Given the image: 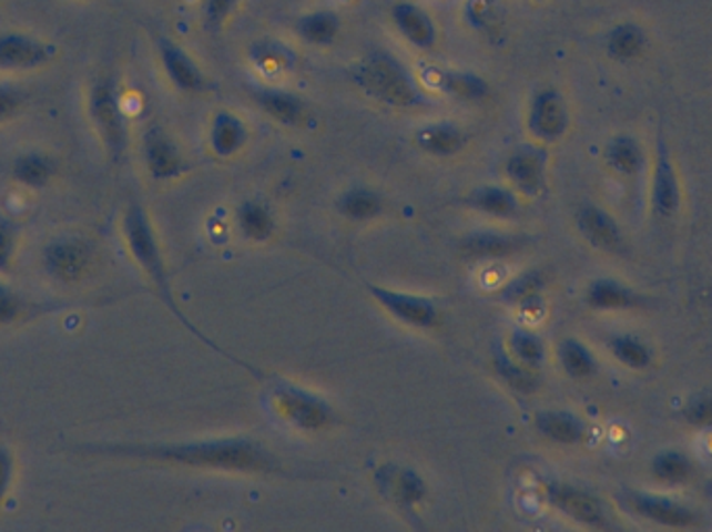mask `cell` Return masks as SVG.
Listing matches in <instances>:
<instances>
[{
  "label": "cell",
  "instance_id": "6da1fadb",
  "mask_svg": "<svg viewBox=\"0 0 712 532\" xmlns=\"http://www.w3.org/2000/svg\"><path fill=\"white\" fill-rule=\"evenodd\" d=\"M78 449L96 456L232 472H261L272 468V458L267 456V451L248 439H217L192 443H84L78 446Z\"/></svg>",
  "mask_w": 712,
  "mask_h": 532
},
{
  "label": "cell",
  "instance_id": "7a4b0ae2",
  "mask_svg": "<svg viewBox=\"0 0 712 532\" xmlns=\"http://www.w3.org/2000/svg\"><path fill=\"white\" fill-rule=\"evenodd\" d=\"M353 82L369 99L394 109H415L424 104V96L405 65L384 50L365 54L353 66Z\"/></svg>",
  "mask_w": 712,
  "mask_h": 532
},
{
  "label": "cell",
  "instance_id": "3957f363",
  "mask_svg": "<svg viewBox=\"0 0 712 532\" xmlns=\"http://www.w3.org/2000/svg\"><path fill=\"white\" fill-rule=\"evenodd\" d=\"M121 232H123V239H125V246L130 249L132 258L144 270V275L153 282L159 296L170 306L171 313L177 316L186 325L187 329L196 332V329L182 315V310L175 306V299L171 294L167 268H165V260H163V254H161V246H159V239L154 235L153 223L149 218V213L144 211L142 204L132 202L128 206L123 221H121ZM196 335H201V332H196Z\"/></svg>",
  "mask_w": 712,
  "mask_h": 532
},
{
  "label": "cell",
  "instance_id": "277c9868",
  "mask_svg": "<svg viewBox=\"0 0 712 532\" xmlns=\"http://www.w3.org/2000/svg\"><path fill=\"white\" fill-rule=\"evenodd\" d=\"M88 115L106 154L118 163L130 144V127L119 96L118 82L113 78H101L92 83L88 92Z\"/></svg>",
  "mask_w": 712,
  "mask_h": 532
},
{
  "label": "cell",
  "instance_id": "5b68a950",
  "mask_svg": "<svg viewBox=\"0 0 712 532\" xmlns=\"http://www.w3.org/2000/svg\"><path fill=\"white\" fill-rule=\"evenodd\" d=\"M96 260V249L82 235H57L42 248V266L54 282L75 285L84 282Z\"/></svg>",
  "mask_w": 712,
  "mask_h": 532
},
{
  "label": "cell",
  "instance_id": "8992f818",
  "mask_svg": "<svg viewBox=\"0 0 712 532\" xmlns=\"http://www.w3.org/2000/svg\"><path fill=\"white\" fill-rule=\"evenodd\" d=\"M142 161L154 182L175 180L186 168L182 150L171 140L170 133L159 125H151L142 133Z\"/></svg>",
  "mask_w": 712,
  "mask_h": 532
},
{
  "label": "cell",
  "instance_id": "52a82bcc",
  "mask_svg": "<svg viewBox=\"0 0 712 532\" xmlns=\"http://www.w3.org/2000/svg\"><path fill=\"white\" fill-rule=\"evenodd\" d=\"M156 54L171 85L186 94H201L208 90V78L199 63L171 38H156Z\"/></svg>",
  "mask_w": 712,
  "mask_h": 532
},
{
  "label": "cell",
  "instance_id": "ba28073f",
  "mask_svg": "<svg viewBox=\"0 0 712 532\" xmlns=\"http://www.w3.org/2000/svg\"><path fill=\"white\" fill-rule=\"evenodd\" d=\"M527 130L538 140L555 142L569 130V109L559 90H540L527 111Z\"/></svg>",
  "mask_w": 712,
  "mask_h": 532
},
{
  "label": "cell",
  "instance_id": "9c48e42d",
  "mask_svg": "<svg viewBox=\"0 0 712 532\" xmlns=\"http://www.w3.org/2000/svg\"><path fill=\"white\" fill-rule=\"evenodd\" d=\"M57 54V49L35 38L21 32L0 33V69L4 71H34L49 65Z\"/></svg>",
  "mask_w": 712,
  "mask_h": 532
},
{
  "label": "cell",
  "instance_id": "30bf717a",
  "mask_svg": "<svg viewBox=\"0 0 712 532\" xmlns=\"http://www.w3.org/2000/svg\"><path fill=\"white\" fill-rule=\"evenodd\" d=\"M275 406L279 415L303 431H319L332 418V412L323 399L296 387H282L275 393Z\"/></svg>",
  "mask_w": 712,
  "mask_h": 532
},
{
  "label": "cell",
  "instance_id": "8fae6325",
  "mask_svg": "<svg viewBox=\"0 0 712 532\" xmlns=\"http://www.w3.org/2000/svg\"><path fill=\"white\" fill-rule=\"evenodd\" d=\"M367 289L386 313H390L394 318H398L400 323H407L410 327L429 329L438 320V310L427 298L400 294V291L375 287V285H367Z\"/></svg>",
  "mask_w": 712,
  "mask_h": 532
},
{
  "label": "cell",
  "instance_id": "7c38bea8",
  "mask_svg": "<svg viewBox=\"0 0 712 532\" xmlns=\"http://www.w3.org/2000/svg\"><path fill=\"white\" fill-rule=\"evenodd\" d=\"M390 21L396 32L400 33V38L407 40L410 47L419 50H431L436 47L438 28L424 7L400 0L391 4Z\"/></svg>",
  "mask_w": 712,
  "mask_h": 532
},
{
  "label": "cell",
  "instance_id": "4fadbf2b",
  "mask_svg": "<svg viewBox=\"0 0 712 532\" xmlns=\"http://www.w3.org/2000/svg\"><path fill=\"white\" fill-rule=\"evenodd\" d=\"M623 503L631 512L642 515L645 520H652L661 526H669V529H690V526H695L700 520L690 508L675 503L671 499L659 498V495H645V493L631 491L623 498Z\"/></svg>",
  "mask_w": 712,
  "mask_h": 532
},
{
  "label": "cell",
  "instance_id": "5bb4252c",
  "mask_svg": "<svg viewBox=\"0 0 712 532\" xmlns=\"http://www.w3.org/2000/svg\"><path fill=\"white\" fill-rule=\"evenodd\" d=\"M548 498L559 512L576 520L579 524L593 526V529L604 526V520H607L604 510H602L600 501L590 493L576 489V487H569V484H552L548 491Z\"/></svg>",
  "mask_w": 712,
  "mask_h": 532
},
{
  "label": "cell",
  "instance_id": "9a60e30c",
  "mask_svg": "<svg viewBox=\"0 0 712 532\" xmlns=\"http://www.w3.org/2000/svg\"><path fill=\"white\" fill-rule=\"evenodd\" d=\"M546 152L533 146L512 150L505 163L509 182L523 194H538L546 183Z\"/></svg>",
  "mask_w": 712,
  "mask_h": 532
},
{
  "label": "cell",
  "instance_id": "2e32d148",
  "mask_svg": "<svg viewBox=\"0 0 712 532\" xmlns=\"http://www.w3.org/2000/svg\"><path fill=\"white\" fill-rule=\"evenodd\" d=\"M577 227L581 235L602 252H619L623 246V235L619 225L602 208L586 204L577 213Z\"/></svg>",
  "mask_w": 712,
  "mask_h": 532
},
{
  "label": "cell",
  "instance_id": "e0dca14e",
  "mask_svg": "<svg viewBox=\"0 0 712 532\" xmlns=\"http://www.w3.org/2000/svg\"><path fill=\"white\" fill-rule=\"evenodd\" d=\"M253 100L258 109L273 121L282 125H298L306 119L305 100L294 92L277 90V88H256Z\"/></svg>",
  "mask_w": 712,
  "mask_h": 532
},
{
  "label": "cell",
  "instance_id": "ac0fdd59",
  "mask_svg": "<svg viewBox=\"0 0 712 532\" xmlns=\"http://www.w3.org/2000/svg\"><path fill=\"white\" fill-rule=\"evenodd\" d=\"M248 140V130L246 123L232 111H220L211 119L208 127V146L221 156L230 158L244 149Z\"/></svg>",
  "mask_w": 712,
  "mask_h": 532
},
{
  "label": "cell",
  "instance_id": "d6986e66",
  "mask_svg": "<svg viewBox=\"0 0 712 532\" xmlns=\"http://www.w3.org/2000/svg\"><path fill=\"white\" fill-rule=\"evenodd\" d=\"M431 83H436L444 94L452 99L467 100V102H479L490 96L488 82L471 71H452V69L431 71Z\"/></svg>",
  "mask_w": 712,
  "mask_h": 532
},
{
  "label": "cell",
  "instance_id": "ffe728a7",
  "mask_svg": "<svg viewBox=\"0 0 712 532\" xmlns=\"http://www.w3.org/2000/svg\"><path fill=\"white\" fill-rule=\"evenodd\" d=\"M54 173H57L54 158L40 150L21 152L11 165V175L16 183L28 190H44L52 182Z\"/></svg>",
  "mask_w": 712,
  "mask_h": 532
},
{
  "label": "cell",
  "instance_id": "44dd1931",
  "mask_svg": "<svg viewBox=\"0 0 712 532\" xmlns=\"http://www.w3.org/2000/svg\"><path fill=\"white\" fill-rule=\"evenodd\" d=\"M679 185L675 171L671 165L669 152L664 144H659V158L654 168V187H652V204L659 216H671L679 208Z\"/></svg>",
  "mask_w": 712,
  "mask_h": 532
},
{
  "label": "cell",
  "instance_id": "7402d4cb",
  "mask_svg": "<svg viewBox=\"0 0 712 532\" xmlns=\"http://www.w3.org/2000/svg\"><path fill=\"white\" fill-rule=\"evenodd\" d=\"M342 32V21L338 13L317 9L308 11L296 19V33L311 47H329L338 40Z\"/></svg>",
  "mask_w": 712,
  "mask_h": 532
},
{
  "label": "cell",
  "instance_id": "603a6c76",
  "mask_svg": "<svg viewBox=\"0 0 712 532\" xmlns=\"http://www.w3.org/2000/svg\"><path fill=\"white\" fill-rule=\"evenodd\" d=\"M419 149L434 156H452L467 144V133L455 123H431L417 132Z\"/></svg>",
  "mask_w": 712,
  "mask_h": 532
},
{
  "label": "cell",
  "instance_id": "cb8c5ba5",
  "mask_svg": "<svg viewBox=\"0 0 712 532\" xmlns=\"http://www.w3.org/2000/svg\"><path fill=\"white\" fill-rule=\"evenodd\" d=\"M462 17L474 32L490 38L502 32L507 13L498 0H467Z\"/></svg>",
  "mask_w": 712,
  "mask_h": 532
},
{
  "label": "cell",
  "instance_id": "d4e9b609",
  "mask_svg": "<svg viewBox=\"0 0 712 532\" xmlns=\"http://www.w3.org/2000/svg\"><path fill=\"white\" fill-rule=\"evenodd\" d=\"M645 47H648V35L644 28L633 21H623L614 25L607 35V50L617 61H631L640 57Z\"/></svg>",
  "mask_w": 712,
  "mask_h": 532
},
{
  "label": "cell",
  "instance_id": "484cf974",
  "mask_svg": "<svg viewBox=\"0 0 712 532\" xmlns=\"http://www.w3.org/2000/svg\"><path fill=\"white\" fill-rule=\"evenodd\" d=\"M251 59L256 71L265 78H279L294 66V52L275 40H261L251 50Z\"/></svg>",
  "mask_w": 712,
  "mask_h": 532
},
{
  "label": "cell",
  "instance_id": "4316f807",
  "mask_svg": "<svg viewBox=\"0 0 712 532\" xmlns=\"http://www.w3.org/2000/svg\"><path fill=\"white\" fill-rule=\"evenodd\" d=\"M536 429L560 446H576L583 437V424L569 412H540L536 416Z\"/></svg>",
  "mask_w": 712,
  "mask_h": 532
},
{
  "label": "cell",
  "instance_id": "83f0119b",
  "mask_svg": "<svg viewBox=\"0 0 712 532\" xmlns=\"http://www.w3.org/2000/svg\"><path fill=\"white\" fill-rule=\"evenodd\" d=\"M519 239L494 232H477L462 242V252L471 258H502L517 252Z\"/></svg>",
  "mask_w": 712,
  "mask_h": 532
},
{
  "label": "cell",
  "instance_id": "f1b7e54d",
  "mask_svg": "<svg viewBox=\"0 0 712 532\" xmlns=\"http://www.w3.org/2000/svg\"><path fill=\"white\" fill-rule=\"evenodd\" d=\"M588 304L598 310H621V308L638 306L640 298L621 283L598 279L588 289Z\"/></svg>",
  "mask_w": 712,
  "mask_h": 532
},
{
  "label": "cell",
  "instance_id": "f546056e",
  "mask_svg": "<svg viewBox=\"0 0 712 532\" xmlns=\"http://www.w3.org/2000/svg\"><path fill=\"white\" fill-rule=\"evenodd\" d=\"M609 165L621 175H635L644 166V150L631 135H617L607 146Z\"/></svg>",
  "mask_w": 712,
  "mask_h": 532
},
{
  "label": "cell",
  "instance_id": "4dcf8cb0",
  "mask_svg": "<svg viewBox=\"0 0 712 532\" xmlns=\"http://www.w3.org/2000/svg\"><path fill=\"white\" fill-rule=\"evenodd\" d=\"M469 204L475 211L498 216V218H509L517 213V200L512 196V192L498 185H486L475 190L469 196Z\"/></svg>",
  "mask_w": 712,
  "mask_h": 532
},
{
  "label": "cell",
  "instance_id": "1f68e13d",
  "mask_svg": "<svg viewBox=\"0 0 712 532\" xmlns=\"http://www.w3.org/2000/svg\"><path fill=\"white\" fill-rule=\"evenodd\" d=\"M237 223H240L242 233H244L246 237L255 239V242L267 239L273 233V227H275V225H273L272 213H269L263 204L253 202V200H248V202H244V204L240 206V211H237Z\"/></svg>",
  "mask_w": 712,
  "mask_h": 532
},
{
  "label": "cell",
  "instance_id": "d6a6232c",
  "mask_svg": "<svg viewBox=\"0 0 712 532\" xmlns=\"http://www.w3.org/2000/svg\"><path fill=\"white\" fill-rule=\"evenodd\" d=\"M338 208L353 221H367L382 213V198L367 187H355L339 198Z\"/></svg>",
  "mask_w": 712,
  "mask_h": 532
},
{
  "label": "cell",
  "instance_id": "836d02e7",
  "mask_svg": "<svg viewBox=\"0 0 712 532\" xmlns=\"http://www.w3.org/2000/svg\"><path fill=\"white\" fill-rule=\"evenodd\" d=\"M510 358L531 370L540 368L546 356L542 339L529 331H512L509 337Z\"/></svg>",
  "mask_w": 712,
  "mask_h": 532
},
{
  "label": "cell",
  "instance_id": "e575fe53",
  "mask_svg": "<svg viewBox=\"0 0 712 532\" xmlns=\"http://www.w3.org/2000/svg\"><path fill=\"white\" fill-rule=\"evenodd\" d=\"M559 358L567 375L573 379H586L596 370V360H593L590 349L576 339H567L560 344Z\"/></svg>",
  "mask_w": 712,
  "mask_h": 532
},
{
  "label": "cell",
  "instance_id": "d590c367",
  "mask_svg": "<svg viewBox=\"0 0 712 532\" xmlns=\"http://www.w3.org/2000/svg\"><path fill=\"white\" fill-rule=\"evenodd\" d=\"M652 474L667 484H681L690 479L692 464L685 456H681L678 451H664L654 458Z\"/></svg>",
  "mask_w": 712,
  "mask_h": 532
},
{
  "label": "cell",
  "instance_id": "8d00e7d4",
  "mask_svg": "<svg viewBox=\"0 0 712 532\" xmlns=\"http://www.w3.org/2000/svg\"><path fill=\"white\" fill-rule=\"evenodd\" d=\"M611 349L621 365L635 368V370L648 368L650 360H652L648 346L631 335H617L611 341Z\"/></svg>",
  "mask_w": 712,
  "mask_h": 532
},
{
  "label": "cell",
  "instance_id": "74e56055",
  "mask_svg": "<svg viewBox=\"0 0 712 532\" xmlns=\"http://www.w3.org/2000/svg\"><path fill=\"white\" fill-rule=\"evenodd\" d=\"M390 487L394 501L403 505H415L425 498V482L413 470L390 472Z\"/></svg>",
  "mask_w": 712,
  "mask_h": 532
},
{
  "label": "cell",
  "instance_id": "f35d334b",
  "mask_svg": "<svg viewBox=\"0 0 712 532\" xmlns=\"http://www.w3.org/2000/svg\"><path fill=\"white\" fill-rule=\"evenodd\" d=\"M496 366H498L500 377H502L505 381L509 382L512 389L523 391V393H529V391H533V389L538 387V381H536V377H533L531 368L519 365L517 360H512V358H498Z\"/></svg>",
  "mask_w": 712,
  "mask_h": 532
},
{
  "label": "cell",
  "instance_id": "ab89813d",
  "mask_svg": "<svg viewBox=\"0 0 712 532\" xmlns=\"http://www.w3.org/2000/svg\"><path fill=\"white\" fill-rule=\"evenodd\" d=\"M30 316V304L18 291L0 285V325H13Z\"/></svg>",
  "mask_w": 712,
  "mask_h": 532
},
{
  "label": "cell",
  "instance_id": "60d3db41",
  "mask_svg": "<svg viewBox=\"0 0 712 532\" xmlns=\"http://www.w3.org/2000/svg\"><path fill=\"white\" fill-rule=\"evenodd\" d=\"M242 0H203L204 23L211 30H221L236 13Z\"/></svg>",
  "mask_w": 712,
  "mask_h": 532
},
{
  "label": "cell",
  "instance_id": "b9f144b4",
  "mask_svg": "<svg viewBox=\"0 0 712 532\" xmlns=\"http://www.w3.org/2000/svg\"><path fill=\"white\" fill-rule=\"evenodd\" d=\"M18 254V229L13 223L0 218V273H9Z\"/></svg>",
  "mask_w": 712,
  "mask_h": 532
},
{
  "label": "cell",
  "instance_id": "7bdbcfd3",
  "mask_svg": "<svg viewBox=\"0 0 712 532\" xmlns=\"http://www.w3.org/2000/svg\"><path fill=\"white\" fill-rule=\"evenodd\" d=\"M542 287V277L538 273H527L523 277L515 279L505 289V298L509 301H529L536 299V291Z\"/></svg>",
  "mask_w": 712,
  "mask_h": 532
},
{
  "label": "cell",
  "instance_id": "ee69618b",
  "mask_svg": "<svg viewBox=\"0 0 712 532\" xmlns=\"http://www.w3.org/2000/svg\"><path fill=\"white\" fill-rule=\"evenodd\" d=\"M26 102V92L13 83H0V123L13 119Z\"/></svg>",
  "mask_w": 712,
  "mask_h": 532
},
{
  "label": "cell",
  "instance_id": "f6af8a7d",
  "mask_svg": "<svg viewBox=\"0 0 712 532\" xmlns=\"http://www.w3.org/2000/svg\"><path fill=\"white\" fill-rule=\"evenodd\" d=\"M16 481V456L13 451L0 446V503L11 493Z\"/></svg>",
  "mask_w": 712,
  "mask_h": 532
},
{
  "label": "cell",
  "instance_id": "bcb514c9",
  "mask_svg": "<svg viewBox=\"0 0 712 532\" xmlns=\"http://www.w3.org/2000/svg\"><path fill=\"white\" fill-rule=\"evenodd\" d=\"M685 418L692 424H712V398H698L688 406Z\"/></svg>",
  "mask_w": 712,
  "mask_h": 532
},
{
  "label": "cell",
  "instance_id": "7dc6e473",
  "mask_svg": "<svg viewBox=\"0 0 712 532\" xmlns=\"http://www.w3.org/2000/svg\"><path fill=\"white\" fill-rule=\"evenodd\" d=\"M536 2H540V0H536Z\"/></svg>",
  "mask_w": 712,
  "mask_h": 532
}]
</instances>
